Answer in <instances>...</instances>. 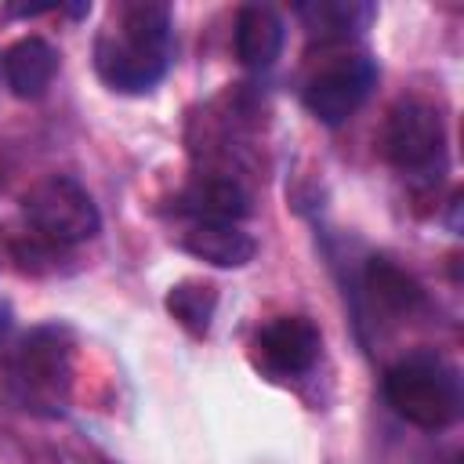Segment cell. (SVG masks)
<instances>
[{
    "instance_id": "6da1fadb",
    "label": "cell",
    "mask_w": 464,
    "mask_h": 464,
    "mask_svg": "<svg viewBox=\"0 0 464 464\" xmlns=\"http://www.w3.org/2000/svg\"><path fill=\"white\" fill-rule=\"evenodd\" d=\"M174 58L170 7L156 0L123 4L94 40V69L120 94L152 91Z\"/></svg>"
},
{
    "instance_id": "7a4b0ae2",
    "label": "cell",
    "mask_w": 464,
    "mask_h": 464,
    "mask_svg": "<svg viewBox=\"0 0 464 464\" xmlns=\"http://www.w3.org/2000/svg\"><path fill=\"white\" fill-rule=\"evenodd\" d=\"M72 359L76 341L62 323L33 326L11 362V392L22 410L40 417H62L72 395Z\"/></svg>"
},
{
    "instance_id": "3957f363",
    "label": "cell",
    "mask_w": 464,
    "mask_h": 464,
    "mask_svg": "<svg viewBox=\"0 0 464 464\" xmlns=\"http://www.w3.org/2000/svg\"><path fill=\"white\" fill-rule=\"evenodd\" d=\"M384 399L406 424L424 431H442L460 417L464 406L460 373L431 352H413L395 366H388Z\"/></svg>"
},
{
    "instance_id": "277c9868",
    "label": "cell",
    "mask_w": 464,
    "mask_h": 464,
    "mask_svg": "<svg viewBox=\"0 0 464 464\" xmlns=\"http://www.w3.org/2000/svg\"><path fill=\"white\" fill-rule=\"evenodd\" d=\"M22 210H25L29 225L36 228V236L47 239V243H54V246L87 243L102 228L98 203L69 174H51V178L36 181L25 192V199H22Z\"/></svg>"
},
{
    "instance_id": "5b68a950",
    "label": "cell",
    "mask_w": 464,
    "mask_h": 464,
    "mask_svg": "<svg viewBox=\"0 0 464 464\" xmlns=\"http://www.w3.org/2000/svg\"><path fill=\"white\" fill-rule=\"evenodd\" d=\"M384 156L410 178H439L446 170V123L435 105L406 98L388 112Z\"/></svg>"
},
{
    "instance_id": "8992f818",
    "label": "cell",
    "mask_w": 464,
    "mask_h": 464,
    "mask_svg": "<svg viewBox=\"0 0 464 464\" xmlns=\"http://www.w3.org/2000/svg\"><path fill=\"white\" fill-rule=\"evenodd\" d=\"M377 83V62L362 51H352V54H334L330 62H323L301 98H304V109L326 123V127H341L344 120H352L359 112V105L370 98Z\"/></svg>"
},
{
    "instance_id": "52a82bcc",
    "label": "cell",
    "mask_w": 464,
    "mask_h": 464,
    "mask_svg": "<svg viewBox=\"0 0 464 464\" xmlns=\"http://www.w3.org/2000/svg\"><path fill=\"white\" fill-rule=\"evenodd\" d=\"M323 348V337L315 330L312 319L304 315H279L268 326L257 330L254 337V362L257 370H265L268 377L283 381V377H301L315 366Z\"/></svg>"
},
{
    "instance_id": "ba28073f",
    "label": "cell",
    "mask_w": 464,
    "mask_h": 464,
    "mask_svg": "<svg viewBox=\"0 0 464 464\" xmlns=\"http://www.w3.org/2000/svg\"><path fill=\"white\" fill-rule=\"evenodd\" d=\"M178 210L192 225H239L250 214V196L236 178H196L181 196Z\"/></svg>"
},
{
    "instance_id": "9c48e42d",
    "label": "cell",
    "mask_w": 464,
    "mask_h": 464,
    "mask_svg": "<svg viewBox=\"0 0 464 464\" xmlns=\"http://www.w3.org/2000/svg\"><path fill=\"white\" fill-rule=\"evenodd\" d=\"M286 29L276 7L268 4H243L236 14V58L246 69H268L283 51Z\"/></svg>"
},
{
    "instance_id": "30bf717a",
    "label": "cell",
    "mask_w": 464,
    "mask_h": 464,
    "mask_svg": "<svg viewBox=\"0 0 464 464\" xmlns=\"http://www.w3.org/2000/svg\"><path fill=\"white\" fill-rule=\"evenodd\" d=\"M58 72V51L44 36H22L4 51V80L14 98H40Z\"/></svg>"
},
{
    "instance_id": "8fae6325",
    "label": "cell",
    "mask_w": 464,
    "mask_h": 464,
    "mask_svg": "<svg viewBox=\"0 0 464 464\" xmlns=\"http://www.w3.org/2000/svg\"><path fill=\"white\" fill-rule=\"evenodd\" d=\"M294 14L301 18V25L312 40L348 44L373 22L377 11H373V4H362V0H312V4H297Z\"/></svg>"
},
{
    "instance_id": "7c38bea8",
    "label": "cell",
    "mask_w": 464,
    "mask_h": 464,
    "mask_svg": "<svg viewBox=\"0 0 464 464\" xmlns=\"http://www.w3.org/2000/svg\"><path fill=\"white\" fill-rule=\"evenodd\" d=\"M181 246L185 254L214 268H243L257 254L254 236L243 232L239 225H188V232L181 236Z\"/></svg>"
},
{
    "instance_id": "4fadbf2b",
    "label": "cell",
    "mask_w": 464,
    "mask_h": 464,
    "mask_svg": "<svg viewBox=\"0 0 464 464\" xmlns=\"http://www.w3.org/2000/svg\"><path fill=\"white\" fill-rule=\"evenodd\" d=\"M366 290H370V297L384 308V312H395V315H410L413 308H420V301H424V290H420V283L406 272V268H399L395 261H388V257H370V265H366Z\"/></svg>"
},
{
    "instance_id": "5bb4252c",
    "label": "cell",
    "mask_w": 464,
    "mask_h": 464,
    "mask_svg": "<svg viewBox=\"0 0 464 464\" xmlns=\"http://www.w3.org/2000/svg\"><path fill=\"white\" fill-rule=\"evenodd\" d=\"M214 308H218V290L203 279H181L167 290V312L196 337H203L210 330Z\"/></svg>"
},
{
    "instance_id": "9a60e30c",
    "label": "cell",
    "mask_w": 464,
    "mask_h": 464,
    "mask_svg": "<svg viewBox=\"0 0 464 464\" xmlns=\"http://www.w3.org/2000/svg\"><path fill=\"white\" fill-rule=\"evenodd\" d=\"M0 334H4V312H0Z\"/></svg>"
}]
</instances>
